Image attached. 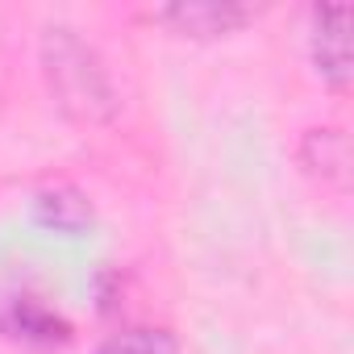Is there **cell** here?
<instances>
[{"label": "cell", "instance_id": "5b68a950", "mask_svg": "<svg viewBox=\"0 0 354 354\" xmlns=\"http://www.w3.org/2000/svg\"><path fill=\"white\" fill-rule=\"evenodd\" d=\"M304 175L321 188H333V192H346L350 184V146H346V133L333 129V125H321V129H308L300 138V150H296Z\"/></svg>", "mask_w": 354, "mask_h": 354}, {"label": "cell", "instance_id": "6da1fadb", "mask_svg": "<svg viewBox=\"0 0 354 354\" xmlns=\"http://www.w3.org/2000/svg\"><path fill=\"white\" fill-rule=\"evenodd\" d=\"M42 71H46L55 104L71 121L100 125L117 113V88L109 80V67L75 30L50 26L42 34Z\"/></svg>", "mask_w": 354, "mask_h": 354}, {"label": "cell", "instance_id": "8992f818", "mask_svg": "<svg viewBox=\"0 0 354 354\" xmlns=\"http://www.w3.org/2000/svg\"><path fill=\"white\" fill-rule=\"evenodd\" d=\"M34 217L59 234H84L92 225V205L75 188H46L34 196Z\"/></svg>", "mask_w": 354, "mask_h": 354}, {"label": "cell", "instance_id": "277c9868", "mask_svg": "<svg viewBox=\"0 0 354 354\" xmlns=\"http://www.w3.org/2000/svg\"><path fill=\"white\" fill-rule=\"evenodd\" d=\"M308 55L317 75L329 88L350 84V9L346 5H317L308 26Z\"/></svg>", "mask_w": 354, "mask_h": 354}, {"label": "cell", "instance_id": "3957f363", "mask_svg": "<svg viewBox=\"0 0 354 354\" xmlns=\"http://www.w3.org/2000/svg\"><path fill=\"white\" fill-rule=\"evenodd\" d=\"M254 17H259V9L234 5V0H180V5L154 9V21L180 38H225V34H238L242 26H250Z\"/></svg>", "mask_w": 354, "mask_h": 354}, {"label": "cell", "instance_id": "7a4b0ae2", "mask_svg": "<svg viewBox=\"0 0 354 354\" xmlns=\"http://www.w3.org/2000/svg\"><path fill=\"white\" fill-rule=\"evenodd\" d=\"M0 333L34 350H55L71 342V321L46 300L13 288V292H0Z\"/></svg>", "mask_w": 354, "mask_h": 354}, {"label": "cell", "instance_id": "52a82bcc", "mask_svg": "<svg viewBox=\"0 0 354 354\" xmlns=\"http://www.w3.org/2000/svg\"><path fill=\"white\" fill-rule=\"evenodd\" d=\"M92 354H180L171 329H154V325H138V329H121L109 342H100Z\"/></svg>", "mask_w": 354, "mask_h": 354}]
</instances>
